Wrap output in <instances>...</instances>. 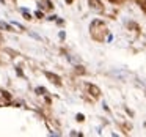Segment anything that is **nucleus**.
Returning a JSON list of instances; mask_svg holds the SVG:
<instances>
[{
	"label": "nucleus",
	"instance_id": "nucleus-1",
	"mask_svg": "<svg viewBox=\"0 0 146 137\" xmlns=\"http://www.w3.org/2000/svg\"><path fill=\"white\" fill-rule=\"evenodd\" d=\"M88 90H90V93H91L93 96H99V95H101V90H99L96 85H93V84H88Z\"/></svg>",
	"mask_w": 146,
	"mask_h": 137
},
{
	"label": "nucleus",
	"instance_id": "nucleus-2",
	"mask_svg": "<svg viewBox=\"0 0 146 137\" xmlns=\"http://www.w3.org/2000/svg\"><path fill=\"white\" fill-rule=\"evenodd\" d=\"M46 76H47V77H50V79H54V82H60V77H58L57 76V74H54V73H49V71H47V73H46Z\"/></svg>",
	"mask_w": 146,
	"mask_h": 137
},
{
	"label": "nucleus",
	"instance_id": "nucleus-3",
	"mask_svg": "<svg viewBox=\"0 0 146 137\" xmlns=\"http://www.w3.org/2000/svg\"><path fill=\"white\" fill-rule=\"evenodd\" d=\"M90 3L93 5V8H96V10H101V2H98V0H90Z\"/></svg>",
	"mask_w": 146,
	"mask_h": 137
},
{
	"label": "nucleus",
	"instance_id": "nucleus-4",
	"mask_svg": "<svg viewBox=\"0 0 146 137\" xmlns=\"http://www.w3.org/2000/svg\"><path fill=\"white\" fill-rule=\"evenodd\" d=\"M77 120H79V121H83L85 118H83V115H82V114H77Z\"/></svg>",
	"mask_w": 146,
	"mask_h": 137
},
{
	"label": "nucleus",
	"instance_id": "nucleus-5",
	"mask_svg": "<svg viewBox=\"0 0 146 137\" xmlns=\"http://www.w3.org/2000/svg\"><path fill=\"white\" fill-rule=\"evenodd\" d=\"M66 2H68V3H71V2H72V0H66Z\"/></svg>",
	"mask_w": 146,
	"mask_h": 137
},
{
	"label": "nucleus",
	"instance_id": "nucleus-6",
	"mask_svg": "<svg viewBox=\"0 0 146 137\" xmlns=\"http://www.w3.org/2000/svg\"><path fill=\"white\" fill-rule=\"evenodd\" d=\"M145 126H146V124H145Z\"/></svg>",
	"mask_w": 146,
	"mask_h": 137
}]
</instances>
